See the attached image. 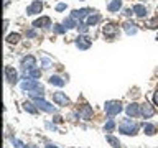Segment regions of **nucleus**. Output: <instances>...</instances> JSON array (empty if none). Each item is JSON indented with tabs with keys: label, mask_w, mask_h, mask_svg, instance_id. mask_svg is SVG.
I'll list each match as a JSON object with an SVG mask.
<instances>
[{
	"label": "nucleus",
	"mask_w": 158,
	"mask_h": 148,
	"mask_svg": "<svg viewBox=\"0 0 158 148\" xmlns=\"http://www.w3.org/2000/svg\"><path fill=\"white\" fill-rule=\"evenodd\" d=\"M118 130H120V133H123V135H137L138 125L132 120V118H123V120L118 123Z\"/></svg>",
	"instance_id": "nucleus-1"
},
{
	"label": "nucleus",
	"mask_w": 158,
	"mask_h": 148,
	"mask_svg": "<svg viewBox=\"0 0 158 148\" xmlns=\"http://www.w3.org/2000/svg\"><path fill=\"white\" fill-rule=\"evenodd\" d=\"M104 110L109 117H114V115H118L122 112V104L118 101H109L104 104Z\"/></svg>",
	"instance_id": "nucleus-2"
},
{
	"label": "nucleus",
	"mask_w": 158,
	"mask_h": 148,
	"mask_svg": "<svg viewBox=\"0 0 158 148\" xmlns=\"http://www.w3.org/2000/svg\"><path fill=\"white\" fill-rule=\"evenodd\" d=\"M35 105H36L40 110H43V112H48V113H53L56 109H54V105H51L49 102H46L44 99H35Z\"/></svg>",
	"instance_id": "nucleus-3"
},
{
	"label": "nucleus",
	"mask_w": 158,
	"mask_h": 148,
	"mask_svg": "<svg viewBox=\"0 0 158 148\" xmlns=\"http://www.w3.org/2000/svg\"><path fill=\"white\" fill-rule=\"evenodd\" d=\"M38 87H41V84H40L36 79H33V77H28L27 81L22 82V89L23 91H28V92H31V91H35V89H38Z\"/></svg>",
	"instance_id": "nucleus-4"
},
{
	"label": "nucleus",
	"mask_w": 158,
	"mask_h": 148,
	"mask_svg": "<svg viewBox=\"0 0 158 148\" xmlns=\"http://www.w3.org/2000/svg\"><path fill=\"white\" fill-rule=\"evenodd\" d=\"M74 43H76V46L79 49H89V48H91V44H92V39L87 38V36H77Z\"/></svg>",
	"instance_id": "nucleus-5"
},
{
	"label": "nucleus",
	"mask_w": 158,
	"mask_h": 148,
	"mask_svg": "<svg viewBox=\"0 0 158 148\" xmlns=\"http://www.w3.org/2000/svg\"><path fill=\"white\" fill-rule=\"evenodd\" d=\"M22 66L25 71H30V69H33L35 66H36V58L31 56V54H28V56H25L22 59Z\"/></svg>",
	"instance_id": "nucleus-6"
},
{
	"label": "nucleus",
	"mask_w": 158,
	"mask_h": 148,
	"mask_svg": "<svg viewBox=\"0 0 158 148\" xmlns=\"http://www.w3.org/2000/svg\"><path fill=\"white\" fill-rule=\"evenodd\" d=\"M91 13H94L91 8H81V10H73V13H71V17L73 18H76V20H79L81 22L82 18H86V17H89Z\"/></svg>",
	"instance_id": "nucleus-7"
},
{
	"label": "nucleus",
	"mask_w": 158,
	"mask_h": 148,
	"mask_svg": "<svg viewBox=\"0 0 158 148\" xmlns=\"http://www.w3.org/2000/svg\"><path fill=\"white\" fill-rule=\"evenodd\" d=\"M5 77H7V81L10 84H17V81H18V74H17V71H15L12 66L5 68Z\"/></svg>",
	"instance_id": "nucleus-8"
},
{
	"label": "nucleus",
	"mask_w": 158,
	"mask_h": 148,
	"mask_svg": "<svg viewBox=\"0 0 158 148\" xmlns=\"http://www.w3.org/2000/svg\"><path fill=\"white\" fill-rule=\"evenodd\" d=\"M153 113H155V110H153V107L148 102H145V104H142V105H140V115L143 118H152Z\"/></svg>",
	"instance_id": "nucleus-9"
},
{
	"label": "nucleus",
	"mask_w": 158,
	"mask_h": 148,
	"mask_svg": "<svg viewBox=\"0 0 158 148\" xmlns=\"http://www.w3.org/2000/svg\"><path fill=\"white\" fill-rule=\"evenodd\" d=\"M43 10V3H41V0H35V2L30 5V7L27 8V15H36L40 13Z\"/></svg>",
	"instance_id": "nucleus-10"
},
{
	"label": "nucleus",
	"mask_w": 158,
	"mask_h": 148,
	"mask_svg": "<svg viewBox=\"0 0 158 148\" xmlns=\"http://www.w3.org/2000/svg\"><path fill=\"white\" fill-rule=\"evenodd\" d=\"M53 101L58 104V105H68L69 104V99L64 92H54L53 94Z\"/></svg>",
	"instance_id": "nucleus-11"
},
{
	"label": "nucleus",
	"mask_w": 158,
	"mask_h": 148,
	"mask_svg": "<svg viewBox=\"0 0 158 148\" xmlns=\"http://www.w3.org/2000/svg\"><path fill=\"white\" fill-rule=\"evenodd\" d=\"M102 33L106 35L107 38H114L117 35V27L114 23H106V27L102 28Z\"/></svg>",
	"instance_id": "nucleus-12"
},
{
	"label": "nucleus",
	"mask_w": 158,
	"mask_h": 148,
	"mask_svg": "<svg viewBox=\"0 0 158 148\" xmlns=\"http://www.w3.org/2000/svg\"><path fill=\"white\" fill-rule=\"evenodd\" d=\"M125 110H127V115H128V117H137V115H140V105H138V104H128Z\"/></svg>",
	"instance_id": "nucleus-13"
},
{
	"label": "nucleus",
	"mask_w": 158,
	"mask_h": 148,
	"mask_svg": "<svg viewBox=\"0 0 158 148\" xmlns=\"http://www.w3.org/2000/svg\"><path fill=\"white\" fill-rule=\"evenodd\" d=\"M79 117H81L82 120H89V118L92 117V109L89 105H82L79 109Z\"/></svg>",
	"instance_id": "nucleus-14"
},
{
	"label": "nucleus",
	"mask_w": 158,
	"mask_h": 148,
	"mask_svg": "<svg viewBox=\"0 0 158 148\" xmlns=\"http://www.w3.org/2000/svg\"><path fill=\"white\" fill-rule=\"evenodd\" d=\"M133 13H135L138 18H145V17H147V8H145V5H142V3L133 5Z\"/></svg>",
	"instance_id": "nucleus-15"
},
{
	"label": "nucleus",
	"mask_w": 158,
	"mask_h": 148,
	"mask_svg": "<svg viewBox=\"0 0 158 148\" xmlns=\"http://www.w3.org/2000/svg\"><path fill=\"white\" fill-rule=\"evenodd\" d=\"M49 25H51V20H49L48 17H41V18H38V20H35V22H33V27H35V28L49 27Z\"/></svg>",
	"instance_id": "nucleus-16"
},
{
	"label": "nucleus",
	"mask_w": 158,
	"mask_h": 148,
	"mask_svg": "<svg viewBox=\"0 0 158 148\" xmlns=\"http://www.w3.org/2000/svg\"><path fill=\"white\" fill-rule=\"evenodd\" d=\"M123 30H125L127 35H135V33L138 31L137 25L132 23V22H125V23H123Z\"/></svg>",
	"instance_id": "nucleus-17"
},
{
	"label": "nucleus",
	"mask_w": 158,
	"mask_h": 148,
	"mask_svg": "<svg viewBox=\"0 0 158 148\" xmlns=\"http://www.w3.org/2000/svg\"><path fill=\"white\" fill-rule=\"evenodd\" d=\"M48 81H49V84H51V86H56V87H63L64 84H66V81H64L63 77H59V76H51Z\"/></svg>",
	"instance_id": "nucleus-18"
},
{
	"label": "nucleus",
	"mask_w": 158,
	"mask_h": 148,
	"mask_svg": "<svg viewBox=\"0 0 158 148\" xmlns=\"http://www.w3.org/2000/svg\"><path fill=\"white\" fill-rule=\"evenodd\" d=\"M107 8H109V12H118L122 8V0H110Z\"/></svg>",
	"instance_id": "nucleus-19"
},
{
	"label": "nucleus",
	"mask_w": 158,
	"mask_h": 148,
	"mask_svg": "<svg viewBox=\"0 0 158 148\" xmlns=\"http://www.w3.org/2000/svg\"><path fill=\"white\" fill-rule=\"evenodd\" d=\"M99 22H101V15H99V13H92V15H89V17H87V25H89V27H94V25H96V23H99Z\"/></svg>",
	"instance_id": "nucleus-20"
},
{
	"label": "nucleus",
	"mask_w": 158,
	"mask_h": 148,
	"mask_svg": "<svg viewBox=\"0 0 158 148\" xmlns=\"http://www.w3.org/2000/svg\"><path fill=\"white\" fill-rule=\"evenodd\" d=\"M63 25H64L66 28H77V22H76V18H73V17L64 18V20H63Z\"/></svg>",
	"instance_id": "nucleus-21"
},
{
	"label": "nucleus",
	"mask_w": 158,
	"mask_h": 148,
	"mask_svg": "<svg viewBox=\"0 0 158 148\" xmlns=\"http://www.w3.org/2000/svg\"><path fill=\"white\" fill-rule=\"evenodd\" d=\"M30 97H33V99H41L44 97V87H38V89H35V91L30 92Z\"/></svg>",
	"instance_id": "nucleus-22"
},
{
	"label": "nucleus",
	"mask_w": 158,
	"mask_h": 148,
	"mask_svg": "<svg viewBox=\"0 0 158 148\" xmlns=\"http://www.w3.org/2000/svg\"><path fill=\"white\" fill-rule=\"evenodd\" d=\"M143 132H145L147 135H155V133H156V127L152 125V123H143Z\"/></svg>",
	"instance_id": "nucleus-23"
},
{
	"label": "nucleus",
	"mask_w": 158,
	"mask_h": 148,
	"mask_svg": "<svg viewBox=\"0 0 158 148\" xmlns=\"http://www.w3.org/2000/svg\"><path fill=\"white\" fill-rule=\"evenodd\" d=\"M106 138H107V142L112 145V148H120V146H122V145H120V142H118V138L112 137V135H107Z\"/></svg>",
	"instance_id": "nucleus-24"
},
{
	"label": "nucleus",
	"mask_w": 158,
	"mask_h": 148,
	"mask_svg": "<svg viewBox=\"0 0 158 148\" xmlns=\"http://www.w3.org/2000/svg\"><path fill=\"white\" fill-rule=\"evenodd\" d=\"M114 128H115V122L112 120V117H109L107 123H106V125H104V132H112Z\"/></svg>",
	"instance_id": "nucleus-25"
},
{
	"label": "nucleus",
	"mask_w": 158,
	"mask_h": 148,
	"mask_svg": "<svg viewBox=\"0 0 158 148\" xmlns=\"http://www.w3.org/2000/svg\"><path fill=\"white\" fill-rule=\"evenodd\" d=\"M7 41H8L10 44L18 43V41H20V35H18V33H12V35H8V36H7Z\"/></svg>",
	"instance_id": "nucleus-26"
},
{
	"label": "nucleus",
	"mask_w": 158,
	"mask_h": 148,
	"mask_svg": "<svg viewBox=\"0 0 158 148\" xmlns=\"http://www.w3.org/2000/svg\"><path fill=\"white\" fill-rule=\"evenodd\" d=\"M23 109H25L27 112H30V113H36V109H38V107H33L31 102H23Z\"/></svg>",
	"instance_id": "nucleus-27"
},
{
	"label": "nucleus",
	"mask_w": 158,
	"mask_h": 148,
	"mask_svg": "<svg viewBox=\"0 0 158 148\" xmlns=\"http://www.w3.org/2000/svg\"><path fill=\"white\" fill-rule=\"evenodd\" d=\"M77 30H79V33H87L89 25L84 23V22H79V23H77Z\"/></svg>",
	"instance_id": "nucleus-28"
},
{
	"label": "nucleus",
	"mask_w": 158,
	"mask_h": 148,
	"mask_svg": "<svg viewBox=\"0 0 158 148\" xmlns=\"http://www.w3.org/2000/svg\"><path fill=\"white\" fill-rule=\"evenodd\" d=\"M30 76H31L33 79H36V77H41V69H36V68L30 69Z\"/></svg>",
	"instance_id": "nucleus-29"
},
{
	"label": "nucleus",
	"mask_w": 158,
	"mask_h": 148,
	"mask_svg": "<svg viewBox=\"0 0 158 148\" xmlns=\"http://www.w3.org/2000/svg\"><path fill=\"white\" fill-rule=\"evenodd\" d=\"M54 31H56L58 35H61V33H64V31H66V27H63V25H54Z\"/></svg>",
	"instance_id": "nucleus-30"
},
{
	"label": "nucleus",
	"mask_w": 158,
	"mask_h": 148,
	"mask_svg": "<svg viewBox=\"0 0 158 148\" xmlns=\"http://www.w3.org/2000/svg\"><path fill=\"white\" fill-rule=\"evenodd\" d=\"M13 143H15V148H28V146H25V143H22L17 138H13Z\"/></svg>",
	"instance_id": "nucleus-31"
},
{
	"label": "nucleus",
	"mask_w": 158,
	"mask_h": 148,
	"mask_svg": "<svg viewBox=\"0 0 158 148\" xmlns=\"http://www.w3.org/2000/svg\"><path fill=\"white\" fill-rule=\"evenodd\" d=\"M41 63H43V68H51V61H49L48 58H43Z\"/></svg>",
	"instance_id": "nucleus-32"
},
{
	"label": "nucleus",
	"mask_w": 158,
	"mask_h": 148,
	"mask_svg": "<svg viewBox=\"0 0 158 148\" xmlns=\"http://www.w3.org/2000/svg\"><path fill=\"white\" fill-rule=\"evenodd\" d=\"M56 10H58V12H63V10H66V3H58V5H56Z\"/></svg>",
	"instance_id": "nucleus-33"
},
{
	"label": "nucleus",
	"mask_w": 158,
	"mask_h": 148,
	"mask_svg": "<svg viewBox=\"0 0 158 148\" xmlns=\"http://www.w3.org/2000/svg\"><path fill=\"white\" fill-rule=\"evenodd\" d=\"M27 36L28 38H35L36 36V31H35V30H30V31H27Z\"/></svg>",
	"instance_id": "nucleus-34"
},
{
	"label": "nucleus",
	"mask_w": 158,
	"mask_h": 148,
	"mask_svg": "<svg viewBox=\"0 0 158 148\" xmlns=\"http://www.w3.org/2000/svg\"><path fill=\"white\" fill-rule=\"evenodd\" d=\"M153 102H155V105H158V91L153 94Z\"/></svg>",
	"instance_id": "nucleus-35"
},
{
	"label": "nucleus",
	"mask_w": 158,
	"mask_h": 148,
	"mask_svg": "<svg viewBox=\"0 0 158 148\" xmlns=\"http://www.w3.org/2000/svg\"><path fill=\"white\" fill-rule=\"evenodd\" d=\"M123 15H125V17H130V15H132V10H130V8H127L125 12H123Z\"/></svg>",
	"instance_id": "nucleus-36"
},
{
	"label": "nucleus",
	"mask_w": 158,
	"mask_h": 148,
	"mask_svg": "<svg viewBox=\"0 0 158 148\" xmlns=\"http://www.w3.org/2000/svg\"><path fill=\"white\" fill-rule=\"evenodd\" d=\"M46 148H56V146H53V145H46Z\"/></svg>",
	"instance_id": "nucleus-37"
}]
</instances>
